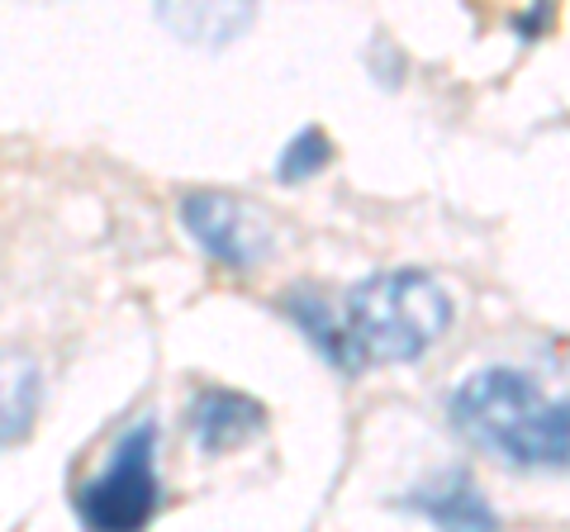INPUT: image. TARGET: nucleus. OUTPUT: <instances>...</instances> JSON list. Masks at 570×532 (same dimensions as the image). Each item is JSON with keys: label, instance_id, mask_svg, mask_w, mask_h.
<instances>
[{"label": "nucleus", "instance_id": "1", "mask_svg": "<svg viewBox=\"0 0 570 532\" xmlns=\"http://www.w3.org/2000/svg\"><path fill=\"white\" fill-rule=\"evenodd\" d=\"M291 314L337 366L414 362L448 333L452 295L428 272H381L352 286L337 314L305 295L291 299Z\"/></svg>", "mask_w": 570, "mask_h": 532}, {"label": "nucleus", "instance_id": "6", "mask_svg": "<svg viewBox=\"0 0 570 532\" xmlns=\"http://www.w3.org/2000/svg\"><path fill=\"white\" fill-rule=\"evenodd\" d=\"M186 423L205 452H228L262 428V410L247 395H234V390H200Z\"/></svg>", "mask_w": 570, "mask_h": 532}, {"label": "nucleus", "instance_id": "4", "mask_svg": "<svg viewBox=\"0 0 570 532\" xmlns=\"http://www.w3.org/2000/svg\"><path fill=\"white\" fill-rule=\"evenodd\" d=\"M181 219L195 234V243L228 266H253L266 253V238H272L257 209L224 190H195L181 205Z\"/></svg>", "mask_w": 570, "mask_h": 532}, {"label": "nucleus", "instance_id": "3", "mask_svg": "<svg viewBox=\"0 0 570 532\" xmlns=\"http://www.w3.org/2000/svg\"><path fill=\"white\" fill-rule=\"evenodd\" d=\"M157 509V428L142 423L115 447L110 466L77 494L86 532H142Z\"/></svg>", "mask_w": 570, "mask_h": 532}, {"label": "nucleus", "instance_id": "2", "mask_svg": "<svg viewBox=\"0 0 570 532\" xmlns=\"http://www.w3.org/2000/svg\"><path fill=\"white\" fill-rule=\"evenodd\" d=\"M452 418L485 452L528 471H570V400H551L547 390L509 366L475 371L456 385Z\"/></svg>", "mask_w": 570, "mask_h": 532}, {"label": "nucleus", "instance_id": "7", "mask_svg": "<svg viewBox=\"0 0 570 532\" xmlns=\"http://www.w3.org/2000/svg\"><path fill=\"white\" fill-rule=\"evenodd\" d=\"M39 400H43L39 362L20 347H0V447L29 437L33 418H39Z\"/></svg>", "mask_w": 570, "mask_h": 532}, {"label": "nucleus", "instance_id": "5", "mask_svg": "<svg viewBox=\"0 0 570 532\" xmlns=\"http://www.w3.org/2000/svg\"><path fill=\"white\" fill-rule=\"evenodd\" d=\"M404 504L414 513H423L438 532H499L485 494L475 490V481L466 471H448V475H438V481L419 485Z\"/></svg>", "mask_w": 570, "mask_h": 532}, {"label": "nucleus", "instance_id": "8", "mask_svg": "<svg viewBox=\"0 0 570 532\" xmlns=\"http://www.w3.org/2000/svg\"><path fill=\"white\" fill-rule=\"evenodd\" d=\"M328 152H333L328 138L318 134V129H305V134H299L291 148L281 152V167H276V176H281V181H305V176H314L318 167L328 162Z\"/></svg>", "mask_w": 570, "mask_h": 532}]
</instances>
